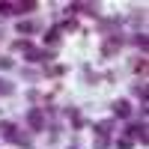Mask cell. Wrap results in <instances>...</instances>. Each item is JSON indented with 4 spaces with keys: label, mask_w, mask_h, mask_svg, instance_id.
I'll list each match as a JSON object with an SVG mask.
<instances>
[{
    "label": "cell",
    "mask_w": 149,
    "mask_h": 149,
    "mask_svg": "<svg viewBox=\"0 0 149 149\" xmlns=\"http://www.w3.org/2000/svg\"><path fill=\"white\" fill-rule=\"evenodd\" d=\"M39 30H42L39 21H18V33L21 36H33V33H39Z\"/></svg>",
    "instance_id": "cell-3"
},
{
    "label": "cell",
    "mask_w": 149,
    "mask_h": 149,
    "mask_svg": "<svg viewBox=\"0 0 149 149\" xmlns=\"http://www.w3.org/2000/svg\"><path fill=\"white\" fill-rule=\"evenodd\" d=\"M134 95H140V98H146V86H143V84H137V86H134Z\"/></svg>",
    "instance_id": "cell-10"
},
{
    "label": "cell",
    "mask_w": 149,
    "mask_h": 149,
    "mask_svg": "<svg viewBox=\"0 0 149 149\" xmlns=\"http://www.w3.org/2000/svg\"><path fill=\"white\" fill-rule=\"evenodd\" d=\"M12 93H15V86H12V81L0 78V95H12Z\"/></svg>",
    "instance_id": "cell-6"
},
{
    "label": "cell",
    "mask_w": 149,
    "mask_h": 149,
    "mask_svg": "<svg viewBox=\"0 0 149 149\" xmlns=\"http://www.w3.org/2000/svg\"><path fill=\"white\" fill-rule=\"evenodd\" d=\"M128 140L146 143V125H143V122H140V125H128Z\"/></svg>",
    "instance_id": "cell-5"
},
{
    "label": "cell",
    "mask_w": 149,
    "mask_h": 149,
    "mask_svg": "<svg viewBox=\"0 0 149 149\" xmlns=\"http://www.w3.org/2000/svg\"><path fill=\"white\" fill-rule=\"evenodd\" d=\"M3 137L9 143H27V134H24L15 122H3Z\"/></svg>",
    "instance_id": "cell-1"
},
{
    "label": "cell",
    "mask_w": 149,
    "mask_h": 149,
    "mask_svg": "<svg viewBox=\"0 0 149 149\" xmlns=\"http://www.w3.org/2000/svg\"><path fill=\"white\" fill-rule=\"evenodd\" d=\"M72 9H81L84 15H95V12H98V9H95V6H90V3H74Z\"/></svg>",
    "instance_id": "cell-7"
},
{
    "label": "cell",
    "mask_w": 149,
    "mask_h": 149,
    "mask_svg": "<svg viewBox=\"0 0 149 149\" xmlns=\"http://www.w3.org/2000/svg\"><path fill=\"white\" fill-rule=\"evenodd\" d=\"M119 149H131V140L128 137H119Z\"/></svg>",
    "instance_id": "cell-11"
},
{
    "label": "cell",
    "mask_w": 149,
    "mask_h": 149,
    "mask_svg": "<svg viewBox=\"0 0 149 149\" xmlns=\"http://www.w3.org/2000/svg\"><path fill=\"white\" fill-rule=\"evenodd\" d=\"M116 48H119V39H110V42L104 45V57H110V54L116 51Z\"/></svg>",
    "instance_id": "cell-8"
},
{
    "label": "cell",
    "mask_w": 149,
    "mask_h": 149,
    "mask_svg": "<svg viewBox=\"0 0 149 149\" xmlns=\"http://www.w3.org/2000/svg\"><path fill=\"white\" fill-rule=\"evenodd\" d=\"M27 122H30V128H33V131H42V128H45V116H42V110H36V107H33V110H30V116H27Z\"/></svg>",
    "instance_id": "cell-4"
},
{
    "label": "cell",
    "mask_w": 149,
    "mask_h": 149,
    "mask_svg": "<svg viewBox=\"0 0 149 149\" xmlns=\"http://www.w3.org/2000/svg\"><path fill=\"white\" fill-rule=\"evenodd\" d=\"M48 42L57 45V42H60V30H51V33H48Z\"/></svg>",
    "instance_id": "cell-9"
},
{
    "label": "cell",
    "mask_w": 149,
    "mask_h": 149,
    "mask_svg": "<svg viewBox=\"0 0 149 149\" xmlns=\"http://www.w3.org/2000/svg\"><path fill=\"white\" fill-rule=\"evenodd\" d=\"M113 116H119V119H128V116H131V104H128V98H119V102H113Z\"/></svg>",
    "instance_id": "cell-2"
}]
</instances>
